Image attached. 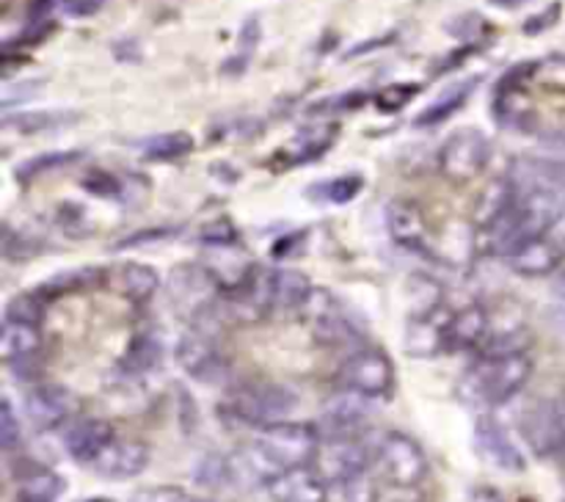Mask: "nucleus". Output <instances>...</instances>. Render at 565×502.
<instances>
[{
  "instance_id": "nucleus-28",
  "label": "nucleus",
  "mask_w": 565,
  "mask_h": 502,
  "mask_svg": "<svg viewBox=\"0 0 565 502\" xmlns=\"http://www.w3.org/2000/svg\"><path fill=\"white\" fill-rule=\"evenodd\" d=\"M475 86H478V77H472V81H467V83H461V86L450 88L445 97H439L434 105H428V108H425L423 114L417 116V121H414V125H417V127H436V125H441V121H447L452 114H458V110H461V105L467 103L469 94L475 92Z\"/></svg>"
},
{
  "instance_id": "nucleus-1",
  "label": "nucleus",
  "mask_w": 565,
  "mask_h": 502,
  "mask_svg": "<svg viewBox=\"0 0 565 502\" xmlns=\"http://www.w3.org/2000/svg\"><path fill=\"white\" fill-rule=\"evenodd\" d=\"M318 425L309 423H274L268 428H259L254 436V458L259 467L268 469V474L285 472V469L312 467L315 456L320 450ZM265 474V478H268Z\"/></svg>"
},
{
  "instance_id": "nucleus-52",
  "label": "nucleus",
  "mask_w": 565,
  "mask_h": 502,
  "mask_svg": "<svg viewBox=\"0 0 565 502\" xmlns=\"http://www.w3.org/2000/svg\"><path fill=\"white\" fill-rule=\"evenodd\" d=\"M563 502H565V496H563Z\"/></svg>"
},
{
  "instance_id": "nucleus-17",
  "label": "nucleus",
  "mask_w": 565,
  "mask_h": 502,
  "mask_svg": "<svg viewBox=\"0 0 565 502\" xmlns=\"http://www.w3.org/2000/svg\"><path fill=\"white\" fill-rule=\"evenodd\" d=\"M75 408V397L70 389L58 384H36L25 395V414L36 428L50 430L66 423Z\"/></svg>"
},
{
  "instance_id": "nucleus-19",
  "label": "nucleus",
  "mask_w": 565,
  "mask_h": 502,
  "mask_svg": "<svg viewBox=\"0 0 565 502\" xmlns=\"http://www.w3.org/2000/svg\"><path fill=\"white\" fill-rule=\"evenodd\" d=\"M508 180L519 196L533 191H563L565 163L552 158H516L508 169Z\"/></svg>"
},
{
  "instance_id": "nucleus-44",
  "label": "nucleus",
  "mask_w": 565,
  "mask_h": 502,
  "mask_svg": "<svg viewBox=\"0 0 565 502\" xmlns=\"http://www.w3.org/2000/svg\"><path fill=\"white\" fill-rule=\"evenodd\" d=\"M257 39H259V22L252 17V20H248L241 31V55L246 61H248V55H252V50L257 47Z\"/></svg>"
},
{
  "instance_id": "nucleus-18",
  "label": "nucleus",
  "mask_w": 565,
  "mask_h": 502,
  "mask_svg": "<svg viewBox=\"0 0 565 502\" xmlns=\"http://www.w3.org/2000/svg\"><path fill=\"white\" fill-rule=\"evenodd\" d=\"M505 259L519 276H552L563 265V246L546 235L530 237L519 243Z\"/></svg>"
},
{
  "instance_id": "nucleus-12",
  "label": "nucleus",
  "mask_w": 565,
  "mask_h": 502,
  "mask_svg": "<svg viewBox=\"0 0 565 502\" xmlns=\"http://www.w3.org/2000/svg\"><path fill=\"white\" fill-rule=\"evenodd\" d=\"M307 307H312V331L323 345H353L362 337L356 318H351L342 309V303L334 296H329V292H312Z\"/></svg>"
},
{
  "instance_id": "nucleus-27",
  "label": "nucleus",
  "mask_w": 565,
  "mask_h": 502,
  "mask_svg": "<svg viewBox=\"0 0 565 502\" xmlns=\"http://www.w3.org/2000/svg\"><path fill=\"white\" fill-rule=\"evenodd\" d=\"M160 276L152 265L127 263L119 268V290L132 301H149L158 292Z\"/></svg>"
},
{
  "instance_id": "nucleus-3",
  "label": "nucleus",
  "mask_w": 565,
  "mask_h": 502,
  "mask_svg": "<svg viewBox=\"0 0 565 502\" xmlns=\"http://www.w3.org/2000/svg\"><path fill=\"white\" fill-rule=\"evenodd\" d=\"M298 406V395L285 384H246L230 395L221 412L235 423L252 428H268L274 423H285Z\"/></svg>"
},
{
  "instance_id": "nucleus-45",
  "label": "nucleus",
  "mask_w": 565,
  "mask_h": 502,
  "mask_svg": "<svg viewBox=\"0 0 565 502\" xmlns=\"http://www.w3.org/2000/svg\"><path fill=\"white\" fill-rule=\"evenodd\" d=\"M541 70H550V86L563 88L565 92V55H557V58H550L541 64Z\"/></svg>"
},
{
  "instance_id": "nucleus-43",
  "label": "nucleus",
  "mask_w": 565,
  "mask_h": 502,
  "mask_svg": "<svg viewBox=\"0 0 565 502\" xmlns=\"http://www.w3.org/2000/svg\"><path fill=\"white\" fill-rule=\"evenodd\" d=\"M557 17H561V6L555 3V6H550V9H546V11H541V14L530 17V20L524 22V33L546 31V28H550V25H555Z\"/></svg>"
},
{
  "instance_id": "nucleus-40",
  "label": "nucleus",
  "mask_w": 565,
  "mask_h": 502,
  "mask_svg": "<svg viewBox=\"0 0 565 502\" xmlns=\"http://www.w3.org/2000/svg\"><path fill=\"white\" fill-rule=\"evenodd\" d=\"M417 94H419L417 83H397V86H386L384 92L375 97V103H379L381 110H401L403 105L412 103Z\"/></svg>"
},
{
  "instance_id": "nucleus-13",
  "label": "nucleus",
  "mask_w": 565,
  "mask_h": 502,
  "mask_svg": "<svg viewBox=\"0 0 565 502\" xmlns=\"http://www.w3.org/2000/svg\"><path fill=\"white\" fill-rule=\"evenodd\" d=\"M367 425V397H359L353 392L331 397L320 414V439H362V430Z\"/></svg>"
},
{
  "instance_id": "nucleus-42",
  "label": "nucleus",
  "mask_w": 565,
  "mask_h": 502,
  "mask_svg": "<svg viewBox=\"0 0 565 502\" xmlns=\"http://www.w3.org/2000/svg\"><path fill=\"white\" fill-rule=\"evenodd\" d=\"M39 92H42V81H25L22 86H17V88L9 86V88H6V94H3V108L9 110L14 103H25V99H33Z\"/></svg>"
},
{
  "instance_id": "nucleus-29",
  "label": "nucleus",
  "mask_w": 565,
  "mask_h": 502,
  "mask_svg": "<svg viewBox=\"0 0 565 502\" xmlns=\"http://www.w3.org/2000/svg\"><path fill=\"white\" fill-rule=\"evenodd\" d=\"M75 119L77 114H72V110H28V114L6 116L3 127L6 130H17V132H42V130H53V127H64Z\"/></svg>"
},
{
  "instance_id": "nucleus-7",
  "label": "nucleus",
  "mask_w": 565,
  "mask_h": 502,
  "mask_svg": "<svg viewBox=\"0 0 565 502\" xmlns=\"http://www.w3.org/2000/svg\"><path fill=\"white\" fill-rule=\"evenodd\" d=\"M522 434L535 456L565 463V397L539 403L524 417Z\"/></svg>"
},
{
  "instance_id": "nucleus-25",
  "label": "nucleus",
  "mask_w": 565,
  "mask_h": 502,
  "mask_svg": "<svg viewBox=\"0 0 565 502\" xmlns=\"http://www.w3.org/2000/svg\"><path fill=\"white\" fill-rule=\"evenodd\" d=\"M66 483L58 472L42 467V463H33L25 472L17 474V491H20V500H36V502H55L64 494Z\"/></svg>"
},
{
  "instance_id": "nucleus-9",
  "label": "nucleus",
  "mask_w": 565,
  "mask_h": 502,
  "mask_svg": "<svg viewBox=\"0 0 565 502\" xmlns=\"http://www.w3.org/2000/svg\"><path fill=\"white\" fill-rule=\"evenodd\" d=\"M370 463H373V452L362 445V439H331L320 441L312 467L331 485L362 478V474H367Z\"/></svg>"
},
{
  "instance_id": "nucleus-36",
  "label": "nucleus",
  "mask_w": 565,
  "mask_h": 502,
  "mask_svg": "<svg viewBox=\"0 0 565 502\" xmlns=\"http://www.w3.org/2000/svg\"><path fill=\"white\" fill-rule=\"evenodd\" d=\"M199 241H202L207 248L237 246V229L230 218H215V221H210V224L202 226V232H199Z\"/></svg>"
},
{
  "instance_id": "nucleus-20",
  "label": "nucleus",
  "mask_w": 565,
  "mask_h": 502,
  "mask_svg": "<svg viewBox=\"0 0 565 502\" xmlns=\"http://www.w3.org/2000/svg\"><path fill=\"white\" fill-rule=\"evenodd\" d=\"M114 439V425L97 417L75 419V423L66 425L64 430V447L66 452H70V458L77 463H86V467L105 450V445Z\"/></svg>"
},
{
  "instance_id": "nucleus-4",
  "label": "nucleus",
  "mask_w": 565,
  "mask_h": 502,
  "mask_svg": "<svg viewBox=\"0 0 565 502\" xmlns=\"http://www.w3.org/2000/svg\"><path fill=\"white\" fill-rule=\"evenodd\" d=\"M373 463L381 478L397 489H414L428 478V456L423 445L403 430H390L381 436L373 450Z\"/></svg>"
},
{
  "instance_id": "nucleus-6",
  "label": "nucleus",
  "mask_w": 565,
  "mask_h": 502,
  "mask_svg": "<svg viewBox=\"0 0 565 502\" xmlns=\"http://www.w3.org/2000/svg\"><path fill=\"white\" fill-rule=\"evenodd\" d=\"M342 384L348 392L367 400H384L395 389V367L379 348H359L342 367Z\"/></svg>"
},
{
  "instance_id": "nucleus-51",
  "label": "nucleus",
  "mask_w": 565,
  "mask_h": 502,
  "mask_svg": "<svg viewBox=\"0 0 565 502\" xmlns=\"http://www.w3.org/2000/svg\"><path fill=\"white\" fill-rule=\"evenodd\" d=\"M20 502H36V500H20Z\"/></svg>"
},
{
  "instance_id": "nucleus-32",
  "label": "nucleus",
  "mask_w": 565,
  "mask_h": 502,
  "mask_svg": "<svg viewBox=\"0 0 565 502\" xmlns=\"http://www.w3.org/2000/svg\"><path fill=\"white\" fill-rule=\"evenodd\" d=\"M83 158V152L77 149H70V152H47V154H36V158H28L25 163L17 165V180L20 182H31L36 180L39 174L44 171H55V169H64V165L77 163Z\"/></svg>"
},
{
  "instance_id": "nucleus-8",
  "label": "nucleus",
  "mask_w": 565,
  "mask_h": 502,
  "mask_svg": "<svg viewBox=\"0 0 565 502\" xmlns=\"http://www.w3.org/2000/svg\"><path fill=\"white\" fill-rule=\"evenodd\" d=\"M169 292L171 301H174L177 312H182L185 318H207V312L213 309L215 296H221L218 285L213 281V276L204 270L202 263H185L180 268H174L169 279Z\"/></svg>"
},
{
  "instance_id": "nucleus-30",
  "label": "nucleus",
  "mask_w": 565,
  "mask_h": 502,
  "mask_svg": "<svg viewBox=\"0 0 565 502\" xmlns=\"http://www.w3.org/2000/svg\"><path fill=\"white\" fill-rule=\"evenodd\" d=\"M193 480H196V485H204V489H224V485H230L235 480V469H232L226 456L207 452L193 467Z\"/></svg>"
},
{
  "instance_id": "nucleus-50",
  "label": "nucleus",
  "mask_w": 565,
  "mask_h": 502,
  "mask_svg": "<svg viewBox=\"0 0 565 502\" xmlns=\"http://www.w3.org/2000/svg\"><path fill=\"white\" fill-rule=\"evenodd\" d=\"M557 226H565V213H563V218H561V224H557Z\"/></svg>"
},
{
  "instance_id": "nucleus-16",
  "label": "nucleus",
  "mask_w": 565,
  "mask_h": 502,
  "mask_svg": "<svg viewBox=\"0 0 565 502\" xmlns=\"http://www.w3.org/2000/svg\"><path fill=\"white\" fill-rule=\"evenodd\" d=\"M265 491L274 502H329V483L315 472V467L268 474Z\"/></svg>"
},
{
  "instance_id": "nucleus-34",
  "label": "nucleus",
  "mask_w": 565,
  "mask_h": 502,
  "mask_svg": "<svg viewBox=\"0 0 565 502\" xmlns=\"http://www.w3.org/2000/svg\"><path fill=\"white\" fill-rule=\"evenodd\" d=\"M44 314V298L39 292H17L9 303H6V318L17 320V323H33L39 325Z\"/></svg>"
},
{
  "instance_id": "nucleus-35",
  "label": "nucleus",
  "mask_w": 565,
  "mask_h": 502,
  "mask_svg": "<svg viewBox=\"0 0 565 502\" xmlns=\"http://www.w3.org/2000/svg\"><path fill=\"white\" fill-rule=\"evenodd\" d=\"M334 143V130H309V132H301V136L296 138V152H292V163L301 165L307 163V160H315L320 158V154L326 152V149Z\"/></svg>"
},
{
  "instance_id": "nucleus-15",
  "label": "nucleus",
  "mask_w": 565,
  "mask_h": 502,
  "mask_svg": "<svg viewBox=\"0 0 565 502\" xmlns=\"http://www.w3.org/2000/svg\"><path fill=\"white\" fill-rule=\"evenodd\" d=\"M147 463L149 447L141 439H121V436H116L88 467H92L94 474L105 480H132L147 469Z\"/></svg>"
},
{
  "instance_id": "nucleus-24",
  "label": "nucleus",
  "mask_w": 565,
  "mask_h": 502,
  "mask_svg": "<svg viewBox=\"0 0 565 502\" xmlns=\"http://www.w3.org/2000/svg\"><path fill=\"white\" fill-rule=\"evenodd\" d=\"M42 348V329L33 323H17L3 320V334H0V353L9 364H25Z\"/></svg>"
},
{
  "instance_id": "nucleus-23",
  "label": "nucleus",
  "mask_w": 565,
  "mask_h": 502,
  "mask_svg": "<svg viewBox=\"0 0 565 502\" xmlns=\"http://www.w3.org/2000/svg\"><path fill=\"white\" fill-rule=\"evenodd\" d=\"M491 318L486 312V307L480 303H469L461 312L452 314L450 323V348L452 351H467V348L486 345L489 340Z\"/></svg>"
},
{
  "instance_id": "nucleus-14",
  "label": "nucleus",
  "mask_w": 565,
  "mask_h": 502,
  "mask_svg": "<svg viewBox=\"0 0 565 502\" xmlns=\"http://www.w3.org/2000/svg\"><path fill=\"white\" fill-rule=\"evenodd\" d=\"M475 450L489 467L500 469V472L522 474L527 469V458L519 450L516 441L508 436V430L500 423L489 417L480 419L478 428H475Z\"/></svg>"
},
{
  "instance_id": "nucleus-21",
  "label": "nucleus",
  "mask_w": 565,
  "mask_h": 502,
  "mask_svg": "<svg viewBox=\"0 0 565 502\" xmlns=\"http://www.w3.org/2000/svg\"><path fill=\"white\" fill-rule=\"evenodd\" d=\"M386 229L401 248H408V252L428 248V224L414 204L392 202L386 207Z\"/></svg>"
},
{
  "instance_id": "nucleus-39",
  "label": "nucleus",
  "mask_w": 565,
  "mask_h": 502,
  "mask_svg": "<svg viewBox=\"0 0 565 502\" xmlns=\"http://www.w3.org/2000/svg\"><path fill=\"white\" fill-rule=\"evenodd\" d=\"M130 502H199L196 496L188 494L180 485H149V489H138L130 496Z\"/></svg>"
},
{
  "instance_id": "nucleus-49",
  "label": "nucleus",
  "mask_w": 565,
  "mask_h": 502,
  "mask_svg": "<svg viewBox=\"0 0 565 502\" xmlns=\"http://www.w3.org/2000/svg\"><path fill=\"white\" fill-rule=\"evenodd\" d=\"M516 502H533V500H527V496H522V500H516Z\"/></svg>"
},
{
  "instance_id": "nucleus-47",
  "label": "nucleus",
  "mask_w": 565,
  "mask_h": 502,
  "mask_svg": "<svg viewBox=\"0 0 565 502\" xmlns=\"http://www.w3.org/2000/svg\"><path fill=\"white\" fill-rule=\"evenodd\" d=\"M392 39H395V33H390V36H384V39H373V42L359 44V47H353L351 53H348V58H353V55H364V53H367V50H379V47H384V44H390Z\"/></svg>"
},
{
  "instance_id": "nucleus-11",
  "label": "nucleus",
  "mask_w": 565,
  "mask_h": 502,
  "mask_svg": "<svg viewBox=\"0 0 565 502\" xmlns=\"http://www.w3.org/2000/svg\"><path fill=\"white\" fill-rule=\"evenodd\" d=\"M452 314L445 303L423 309L414 314L406 325V351L417 359L439 356L441 351L450 348V323Z\"/></svg>"
},
{
  "instance_id": "nucleus-22",
  "label": "nucleus",
  "mask_w": 565,
  "mask_h": 502,
  "mask_svg": "<svg viewBox=\"0 0 565 502\" xmlns=\"http://www.w3.org/2000/svg\"><path fill=\"white\" fill-rule=\"evenodd\" d=\"M516 188L508 180V174L502 180H494L491 185H486V191L475 202V224H478V229L486 232L494 224H500L516 207Z\"/></svg>"
},
{
  "instance_id": "nucleus-2",
  "label": "nucleus",
  "mask_w": 565,
  "mask_h": 502,
  "mask_svg": "<svg viewBox=\"0 0 565 502\" xmlns=\"http://www.w3.org/2000/svg\"><path fill=\"white\" fill-rule=\"evenodd\" d=\"M530 375H533V362L524 351L491 353L469 370L463 378V392L480 406H502L527 386Z\"/></svg>"
},
{
  "instance_id": "nucleus-48",
  "label": "nucleus",
  "mask_w": 565,
  "mask_h": 502,
  "mask_svg": "<svg viewBox=\"0 0 565 502\" xmlns=\"http://www.w3.org/2000/svg\"><path fill=\"white\" fill-rule=\"evenodd\" d=\"M491 6H500V9H519L522 3H527V0H489Z\"/></svg>"
},
{
  "instance_id": "nucleus-37",
  "label": "nucleus",
  "mask_w": 565,
  "mask_h": 502,
  "mask_svg": "<svg viewBox=\"0 0 565 502\" xmlns=\"http://www.w3.org/2000/svg\"><path fill=\"white\" fill-rule=\"evenodd\" d=\"M362 185H364V180L359 174L356 177H353V174L337 177V180L326 182V185H323V199H326V202H331V204H345V202H351V199H356L359 193H362Z\"/></svg>"
},
{
  "instance_id": "nucleus-31",
  "label": "nucleus",
  "mask_w": 565,
  "mask_h": 502,
  "mask_svg": "<svg viewBox=\"0 0 565 502\" xmlns=\"http://www.w3.org/2000/svg\"><path fill=\"white\" fill-rule=\"evenodd\" d=\"M191 149L193 138L188 136V132H163V136H154L149 138V141H143V158L169 163V160L185 158Z\"/></svg>"
},
{
  "instance_id": "nucleus-38",
  "label": "nucleus",
  "mask_w": 565,
  "mask_h": 502,
  "mask_svg": "<svg viewBox=\"0 0 565 502\" xmlns=\"http://www.w3.org/2000/svg\"><path fill=\"white\" fill-rule=\"evenodd\" d=\"M20 439H22L20 419H17L11 400L6 397V400L0 403V445H3L6 452H14L17 445H20Z\"/></svg>"
},
{
  "instance_id": "nucleus-46",
  "label": "nucleus",
  "mask_w": 565,
  "mask_h": 502,
  "mask_svg": "<svg viewBox=\"0 0 565 502\" xmlns=\"http://www.w3.org/2000/svg\"><path fill=\"white\" fill-rule=\"evenodd\" d=\"M467 502H508V500L494 489V485H475V489L469 491Z\"/></svg>"
},
{
  "instance_id": "nucleus-33",
  "label": "nucleus",
  "mask_w": 565,
  "mask_h": 502,
  "mask_svg": "<svg viewBox=\"0 0 565 502\" xmlns=\"http://www.w3.org/2000/svg\"><path fill=\"white\" fill-rule=\"evenodd\" d=\"M160 356H163V345L154 334H138L132 337L130 348H127V364L132 370H152L158 367Z\"/></svg>"
},
{
  "instance_id": "nucleus-26",
  "label": "nucleus",
  "mask_w": 565,
  "mask_h": 502,
  "mask_svg": "<svg viewBox=\"0 0 565 502\" xmlns=\"http://www.w3.org/2000/svg\"><path fill=\"white\" fill-rule=\"evenodd\" d=\"M315 287L307 274L296 268L274 270V307L276 309H301L312 298Z\"/></svg>"
},
{
  "instance_id": "nucleus-10",
  "label": "nucleus",
  "mask_w": 565,
  "mask_h": 502,
  "mask_svg": "<svg viewBox=\"0 0 565 502\" xmlns=\"http://www.w3.org/2000/svg\"><path fill=\"white\" fill-rule=\"evenodd\" d=\"M177 362L185 370L191 378L202 381V384H221L230 373V364L221 356L218 345L213 337L202 329H193L177 342Z\"/></svg>"
},
{
  "instance_id": "nucleus-5",
  "label": "nucleus",
  "mask_w": 565,
  "mask_h": 502,
  "mask_svg": "<svg viewBox=\"0 0 565 502\" xmlns=\"http://www.w3.org/2000/svg\"><path fill=\"white\" fill-rule=\"evenodd\" d=\"M491 160V141L475 127L458 130L447 138V143L439 152V171L456 185L478 180Z\"/></svg>"
},
{
  "instance_id": "nucleus-41",
  "label": "nucleus",
  "mask_w": 565,
  "mask_h": 502,
  "mask_svg": "<svg viewBox=\"0 0 565 502\" xmlns=\"http://www.w3.org/2000/svg\"><path fill=\"white\" fill-rule=\"evenodd\" d=\"M105 3H108V0H58V9L64 11L66 17H75V20H81V17L97 14Z\"/></svg>"
}]
</instances>
